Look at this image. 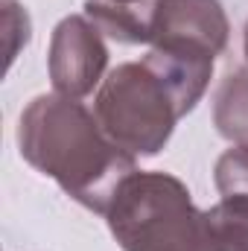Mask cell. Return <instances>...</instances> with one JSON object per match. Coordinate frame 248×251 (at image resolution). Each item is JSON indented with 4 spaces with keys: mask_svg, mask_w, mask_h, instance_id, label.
<instances>
[{
    "mask_svg": "<svg viewBox=\"0 0 248 251\" xmlns=\"http://www.w3.org/2000/svg\"><path fill=\"white\" fill-rule=\"evenodd\" d=\"M18 146L32 170L102 216L120 184L137 170L134 155L102 131L97 114L62 94H41L24 108Z\"/></svg>",
    "mask_w": 248,
    "mask_h": 251,
    "instance_id": "6da1fadb",
    "label": "cell"
},
{
    "mask_svg": "<svg viewBox=\"0 0 248 251\" xmlns=\"http://www.w3.org/2000/svg\"><path fill=\"white\" fill-rule=\"evenodd\" d=\"M105 219L123 251H210L207 213L170 173L134 170L114 193Z\"/></svg>",
    "mask_w": 248,
    "mask_h": 251,
    "instance_id": "7a4b0ae2",
    "label": "cell"
},
{
    "mask_svg": "<svg viewBox=\"0 0 248 251\" xmlns=\"http://www.w3.org/2000/svg\"><path fill=\"white\" fill-rule=\"evenodd\" d=\"M94 114L102 131L128 155H158L181 120L167 85L143 62L117 64L99 85Z\"/></svg>",
    "mask_w": 248,
    "mask_h": 251,
    "instance_id": "3957f363",
    "label": "cell"
},
{
    "mask_svg": "<svg viewBox=\"0 0 248 251\" xmlns=\"http://www.w3.org/2000/svg\"><path fill=\"white\" fill-rule=\"evenodd\" d=\"M102 38L105 35L85 15H67L56 24L47 56L56 94L82 100L102 82V73L108 67V47Z\"/></svg>",
    "mask_w": 248,
    "mask_h": 251,
    "instance_id": "277c9868",
    "label": "cell"
},
{
    "mask_svg": "<svg viewBox=\"0 0 248 251\" xmlns=\"http://www.w3.org/2000/svg\"><path fill=\"white\" fill-rule=\"evenodd\" d=\"M231 35L228 15L219 0H152L149 47L155 44H193L225 53Z\"/></svg>",
    "mask_w": 248,
    "mask_h": 251,
    "instance_id": "5b68a950",
    "label": "cell"
},
{
    "mask_svg": "<svg viewBox=\"0 0 248 251\" xmlns=\"http://www.w3.org/2000/svg\"><path fill=\"white\" fill-rule=\"evenodd\" d=\"M213 53L193 44H155L143 56V64L167 85L178 114L187 117L204 97L213 76Z\"/></svg>",
    "mask_w": 248,
    "mask_h": 251,
    "instance_id": "8992f818",
    "label": "cell"
},
{
    "mask_svg": "<svg viewBox=\"0 0 248 251\" xmlns=\"http://www.w3.org/2000/svg\"><path fill=\"white\" fill-rule=\"evenodd\" d=\"M149 3L125 6L114 0H85V18L117 44H149Z\"/></svg>",
    "mask_w": 248,
    "mask_h": 251,
    "instance_id": "52a82bcc",
    "label": "cell"
},
{
    "mask_svg": "<svg viewBox=\"0 0 248 251\" xmlns=\"http://www.w3.org/2000/svg\"><path fill=\"white\" fill-rule=\"evenodd\" d=\"M213 126L225 140L248 146V70H231L219 82L213 97Z\"/></svg>",
    "mask_w": 248,
    "mask_h": 251,
    "instance_id": "ba28073f",
    "label": "cell"
},
{
    "mask_svg": "<svg viewBox=\"0 0 248 251\" xmlns=\"http://www.w3.org/2000/svg\"><path fill=\"white\" fill-rule=\"evenodd\" d=\"M207 213L210 251H248V199L231 196Z\"/></svg>",
    "mask_w": 248,
    "mask_h": 251,
    "instance_id": "9c48e42d",
    "label": "cell"
},
{
    "mask_svg": "<svg viewBox=\"0 0 248 251\" xmlns=\"http://www.w3.org/2000/svg\"><path fill=\"white\" fill-rule=\"evenodd\" d=\"M213 181L222 199H231V196L248 199V146H234L219 155Z\"/></svg>",
    "mask_w": 248,
    "mask_h": 251,
    "instance_id": "30bf717a",
    "label": "cell"
},
{
    "mask_svg": "<svg viewBox=\"0 0 248 251\" xmlns=\"http://www.w3.org/2000/svg\"><path fill=\"white\" fill-rule=\"evenodd\" d=\"M3 29H6V67L15 62L18 50L29 44V15L18 0H3Z\"/></svg>",
    "mask_w": 248,
    "mask_h": 251,
    "instance_id": "8fae6325",
    "label": "cell"
},
{
    "mask_svg": "<svg viewBox=\"0 0 248 251\" xmlns=\"http://www.w3.org/2000/svg\"><path fill=\"white\" fill-rule=\"evenodd\" d=\"M114 3H125V6H137V3H149V0H114Z\"/></svg>",
    "mask_w": 248,
    "mask_h": 251,
    "instance_id": "7c38bea8",
    "label": "cell"
},
{
    "mask_svg": "<svg viewBox=\"0 0 248 251\" xmlns=\"http://www.w3.org/2000/svg\"><path fill=\"white\" fill-rule=\"evenodd\" d=\"M243 50H246V59H248V24H246V35H243Z\"/></svg>",
    "mask_w": 248,
    "mask_h": 251,
    "instance_id": "4fadbf2b",
    "label": "cell"
}]
</instances>
